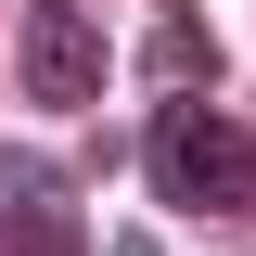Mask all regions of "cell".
I'll return each mask as SVG.
<instances>
[{"mask_svg":"<svg viewBox=\"0 0 256 256\" xmlns=\"http://www.w3.org/2000/svg\"><path fill=\"white\" fill-rule=\"evenodd\" d=\"M141 180H154L180 218H256V128L205 116V102H166L154 141H141Z\"/></svg>","mask_w":256,"mask_h":256,"instance_id":"cell-1","label":"cell"},{"mask_svg":"<svg viewBox=\"0 0 256 256\" xmlns=\"http://www.w3.org/2000/svg\"><path fill=\"white\" fill-rule=\"evenodd\" d=\"M13 90H26L38 116H90V90H102V26L77 13V0H26V64H13Z\"/></svg>","mask_w":256,"mask_h":256,"instance_id":"cell-2","label":"cell"},{"mask_svg":"<svg viewBox=\"0 0 256 256\" xmlns=\"http://www.w3.org/2000/svg\"><path fill=\"white\" fill-rule=\"evenodd\" d=\"M0 256H77V166L0 154Z\"/></svg>","mask_w":256,"mask_h":256,"instance_id":"cell-3","label":"cell"},{"mask_svg":"<svg viewBox=\"0 0 256 256\" xmlns=\"http://www.w3.org/2000/svg\"><path fill=\"white\" fill-rule=\"evenodd\" d=\"M141 64L166 77V102H205V77H218V38H205V13H192V0H154V26H141Z\"/></svg>","mask_w":256,"mask_h":256,"instance_id":"cell-4","label":"cell"},{"mask_svg":"<svg viewBox=\"0 0 256 256\" xmlns=\"http://www.w3.org/2000/svg\"><path fill=\"white\" fill-rule=\"evenodd\" d=\"M102 256H154V230H116V244H102Z\"/></svg>","mask_w":256,"mask_h":256,"instance_id":"cell-5","label":"cell"}]
</instances>
